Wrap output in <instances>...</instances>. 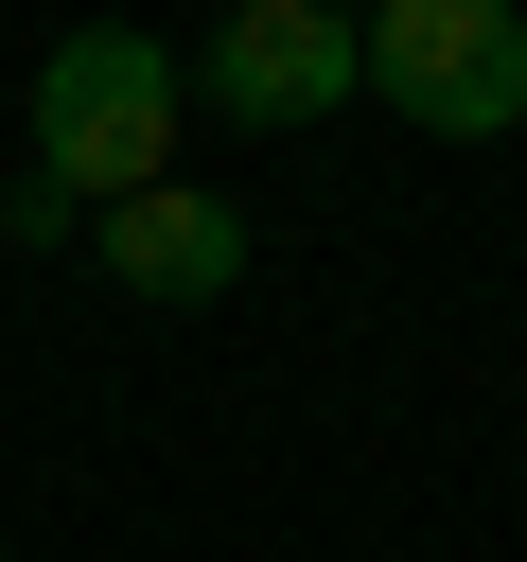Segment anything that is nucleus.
<instances>
[{"label": "nucleus", "mask_w": 527, "mask_h": 562, "mask_svg": "<svg viewBox=\"0 0 527 562\" xmlns=\"http://www.w3.org/2000/svg\"><path fill=\"white\" fill-rule=\"evenodd\" d=\"M176 53L158 35H70L53 70H35V193L53 211H123V193H158L176 176Z\"/></svg>", "instance_id": "obj_1"}, {"label": "nucleus", "mask_w": 527, "mask_h": 562, "mask_svg": "<svg viewBox=\"0 0 527 562\" xmlns=\"http://www.w3.org/2000/svg\"><path fill=\"white\" fill-rule=\"evenodd\" d=\"M105 281H123V299H158V316H193V299H228V281H246V211H228V193H193V176H158V193H123V211H105Z\"/></svg>", "instance_id": "obj_4"}, {"label": "nucleus", "mask_w": 527, "mask_h": 562, "mask_svg": "<svg viewBox=\"0 0 527 562\" xmlns=\"http://www.w3.org/2000/svg\"><path fill=\"white\" fill-rule=\"evenodd\" d=\"M351 70L422 140H509L527 123V18L509 0H386V18H351Z\"/></svg>", "instance_id": "obj_2"}, {"label": "nucleus", "mask_w": 527, "mask_h": 562, "mask_svg": "<svg viewBox=\"0 0 527 562\" xmlns=\"http://www.w3.org/2000/svg\"><path fill=\"white\" fill-rule=\"evenodd\" d=\"M176 88H211V123H264V140L334 123V105L369 88V70H351V0H228L211 53H176Z\"/></svg>", "instance_id": "obj_3"}]
</instances>
